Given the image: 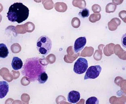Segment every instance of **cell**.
<instances>
[{"instance_id":"6da1fadb","label":"cell","mask_w":126,"mask_h":104,"mask_svg":"<svg viewBox=\"0 0 126 104\" xmlns=\"http://www.w3.org/2000/svg\"><path fill=\"white\" fill-rule=\"evenodd\" d=\"M45 70V66L40 62L39 58L33 57L26 59L22 73L28 81L34 82L38 81L40 74Z\"/></svg>"},{"instance_id":"7a4b0ae2","label":"cell","mask_w":126,"mask_h":104,"mask_svg":"<svg viewBox=\"0 0 126 104\" xmlns=\"http://www.w3.org/2000/svg\"><path fill=\"white\" fill-rule=\"evenodd\" d=\"M29 11L28 7L23 3H15L10 7L7 17L11 21L19 24L27 20Z\"/></svg>"},{"instance_id":"3957f363","label":"cell","mask_w":126,"mask_h":104,"mask_svg":"<svg viewBox=\"0 0 126 104\" xmlns=\"http://www.w3.org/2000/svg\"><path fill=\"white\" fill-rule=\"evenodd\" d=\"M52 43L50 39L46 36H42L36 42V48L39 52L44 56L47 55L50 52Z\"/></svg>"},{"instance_id":"277c9868","label":"cell","mask_w":126,"mask_h":104,"mask_svg":"<svg viewBox=\"0 0 126 104\" xmlns=\"http://www.w3.org/2000/svg\"><path fill=\"white\" fill-rule=\"evenodd\" d=\"M88 67V62L86 59L79 58L74 64L73 70L77 74H82L86 72Z\"/></svg>"},{"instance_id":"5b68a950","label":"cell","mask_w":126,"mask_h":104,"mask_svg":"<svg viewBox=\"0 0 126 104\" xmlns=\"http://www.w3.org/2000/svg\"><path fill=\"white\" fill-rule=\"evenodd\" d=\"M101 70L102 68L99 65L90 66L87 71L84 79H94L97 78L99 76Z\"/></svg>"},{"instance_id":"8992f818","label":"cell","mask_w":126,"mask_h":104,"mask_svg":"<svg viewBox=\"0 0 126 104\" xmlns=\"http://www.w3.org/2000/svg\"><path fill=\"white\" fill-rule=\"evenodd\" d=\"M86 43L85 37H80L77 39L74 44V49L75 53H77L82 50Z\"/></svg>"},{"instance_id":"52a82bcc","label":"cell","mask_w":126,"mask_h":104,"mask_svg":"<svg viewBox=\"0 0 126 104\" xmlns=\"http://www.w3.org/2000/svg\"><path fill=\"white\" fill-rule=\"evenodd\" d=\"M80 94L78 91H72L70 92L68 95V99L70 103L75 104L80 100Z\"/></svg>"},{"instance_id":"ba28073f","label":"cell","mask_w":126,"mask_h":104,"mask_svg":"<svg viewBox=\"0 0 126 104\" xmlns=\"http://www.w3.org/2000/svg\"><path fill=\"white\" fill-rule=\"evenodd\" d=\"M9 84L5 81H1L0 83V98H4L9 91Z\"/></svg>"},{"instance_id":"9c48e42d","label":"cell","mask_w":126,"mask_h":104,"mask_svg":"<svg viewBox=\"0 0 126 104\" xmlns=\"http://www.w3.org/2000/svg\"><path fill=\"white\" fill-rule=\"evenodd\" d=\"M11 65L14 70H17L22 68L23 63L20 58L17 57H14L13 58Z\"/></svg>"},{"instance_id":"30bf717a","label":"cell","mask_w":126,"mask_h":104,"mask_svg":"<svg viewBox=\"0 0 126 104\" xmlns=\"http://www.w3.org/2000/svg\"><path fill=\"white\" fill-rule=\"evenodd\" d=\"M9 53V50L5 44H0V57L5 58L8 56Z\"/></svg>"},{"instance_id":"8fae6325","label":"cell","mask_w":126,"mask_h":104,"mask_svg":"<svg viewBox=\"0 0 126 104\" xmlns=\"http://www.w3.org/2000/svg\"><path fill=\"white\" fill-rule=\"evenodd\" d=\"M117 5L112 3L108 4L106 7V11L107 13H113L116 9Z\"/></svg>"},{"instance_id":"7c38bea8","label":"cell","mask_w":126,"mask_h":104,"mask_svg":"<svg viewBox=\"0 0 126 104\" xmlns=\"http://www.w3.org/2000/svg\"><path fill=\"white\" fill-rule=\"evenodd\" d=\"M48 77L46 71L42 73L39 76L38 81L40 84H43L45 83L47 80Z\"/></svg>"},{"instance_id":"4fadbf2b","label":"cell","mask_w":126,"mask_h":104,"mask_svg":"<svg viewBox=\"0 0 126 104\" xmlns=\"http://www.w3.org/2000/svg\"><path fill=\"white\" fill-rule=\"evenodd\" d=\"M101 18V15L100 14H93L91 15L89 20L92 23H94L99 21Z\"/></svg>"},{"instance_id":"5bb4252c","label":"cell","mask_w":126,"mask_h":104,"mask_svg":"<svg viewBox=\"0 0 126 104\" xmlns=\"http://www.w3.org/2000/svg\"><path fill=\"white\" fill-rule=\"evenodd\" d=\"M90 11L87 8L81 10L79 13V16L83 18L88 17L90 15Z\"/></svg>"},{"instance_id":"9a60e30c","label":"cell","mask_w":126,"mask_h":104,"mask_svg":"<svg viewBox=\"0 0 126 104\" xmlns=\"http://www.w3.org/2000/svg\"><path fill=\"white\" fill-rule=\"evenodd\" d=\"M98 99L95 97H92L89 98L86 101V104H98Z\"/></svg>"},{"instance_id":"2e32d148","label":"cell","mask_w":126,"mask_h":104,"mask_svg":"<svg viewBox=\"0 0 126 104\" xmlns=\"http://www.w3.org/2000/svg\"><path fill=\"white\" fill-rule=\"evenodd\" d=\"M71 23L73 27L75 28H77L80 26V21L78 18L75 17L72 19Z\"/></svg>"},{"instance_id":"e0dca14e","label":"cell","mask_w":126,"mask_h":104,"mask_svg":"<svg viewBox=\"0 0 126 104\" xmlns=\"http://www.w3.org/2000/svg\"><path fill=\"white\" fill-rule=\"evenodd\" d=\"M93 12L95 13H99L101 11V7L100 6L97 4L94 5L92 7Z\"/></svg>"},{"instance_id":"ac0fdd59","label":"cell","mask_w":126,"mask_h":104,"mask_svg":"<svg viewBox=\"0 0 126 104\" xmlns=\"http://www.w3.org/2000/svg\"><path fill=\"white\" fill-rule=\"evenodd\" d=\"M126 11L123 10L120 12L119 13V17L125 23L126 21Z\"/></svg>"},{"instance_id":"d6986e66","label":"cell","mask_w":126,"mask_h":104,"mask_svg":"<svg viewBox=\"0 0 126 104\" xmlns=\"http://www.w3.org/2000/svg\"><path fill=\"white\" fill-rule=\"evenodd\" d=\"M126 34L125 33L123 35L121 40L122 45L125 48H126Z\"/></svg>"}]
</instances>
